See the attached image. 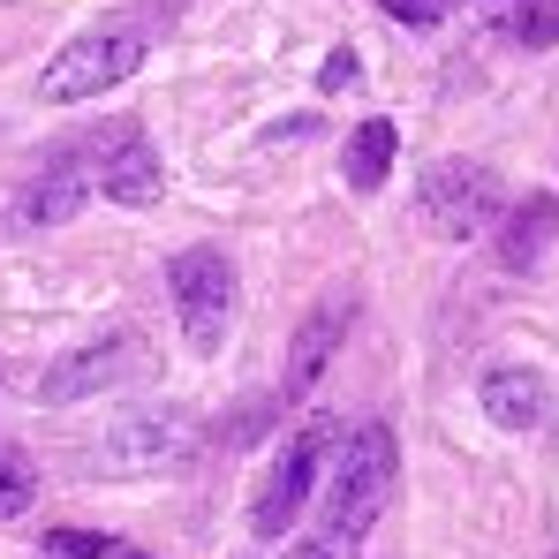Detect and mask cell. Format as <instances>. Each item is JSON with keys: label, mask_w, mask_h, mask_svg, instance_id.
Segmentation results:
<instances>
[{"label": "cell", "mask_w": 559, "mask_h": 559, "mask_svg": "<svg viewBox=\"0 0 559 559\" xmlns=\"http://www.w3.org/2000/svg\"><path fill=\"white\" fill-rule=\"evenodd\" d=\"M144 53H152V38H144L136 23H106V31H84V38H69V46L46 61V76H38V98H106L114 84H129V76L144 69Z\"/></svg>", "instance_id": "6da1fadb"}, {"label": "cell", "mask_w": 559, "mask_h": 559, "mask_svg": "<svg viewBox=\"0 0 559 559\" xmlns=\"http://www.w3.org/2000/svg\"><path fill=\"white\" fill-rule=\"evenodd\" d=\"M416 204H424V227H431L439 242H468V235L499 227L507 189H499V175H491L484 159H439V167H424Z\"/></svg>", "instance_id": "7a4b0ae2"}, {"label": "cell", "mask_w": 559, "mask_h": 559, "mask_svg": "<svg viewBox=\"0 0 559 559\" xmlns=\"http://www.w3.org/2000/svg\"><path fill=\"white\" fill-rule=\"evenodd\" d=\"M385 491H393V431H385V424H364V431L348 439V454L333 462V499H325V530H333L341 545H356V537H364V530L378 522Z\"/></svg>", "instance_id": "3957f363"}, {"label": "cell", "mask_w": 559, "mask_h": 559, "mask_svg": "<svg viewBox=\"0 0 559 559\" xmlns=\"http://www.w3.org/2000/svg\"><path fill=\"white\" fill-rule=\"evenodd\" d=\"M167 295H175L182 341L197 356H212V348L227 341V318H235V265H227L212 242H197V250H182V258L167 265Z\"/></svg>", "instance_id": "277c9868"}, {"label": "cell", "mask_w": 559, "mask_h": 559, "mask_svg": "<svg viewBox=\"0 0 559 559\" xmlns=\"http://www.w3.org/2000/svg\"><path fill=\"white\" fill-rule=\"evenodd\" d=\"M325 447H333V424L318 416V424H302V431L287 439V454L273 462L258 507H250V530H258L265 545H280V537L295 530V514H302V499H310V484H318V468H325Z\"/></svg>", "instance_id": "5b68a950"}, {"label": "cell", "mask_w": 559, "mask_h": 559, "mask_svg": "<svg viewBox=\"0 0 559 559\" xmlns=\"http://www.w3.org/2000/svg\"><path fill=\"white\" fill-rule=\"evenodd\" d=\"M98 152H106V136L69 144V152H61L38 182L15 197V219H23V227H61V219H76V212L98 197Z\"/></svg>", "instance_id": "8992f818"}, {"label": "cell", "mask_w": 559, "mask_h": 559, "mask_svg": "<svg viewBox=\"0 0 559 559\" xmlns=\"http://www.w3.org/2000/svg\"><path fill=\"white\" fill-rule=\"evenodd\" d=\"M348 318H356V295H325L310 318H302V333L287 341V371H280V408H295V401H310V385L325 378V364L341 356V333H348Z\"/></svg>", "instance_id": "52a82bcc"}, {"label": "cell", "mask_w": 559, "mask_h": 559, "mask_svg": "<svg viewBox=\"0 0 559 559\" xmlns=\"http://www.w3.org/2000/svg\"><path fill=\"white\" fill-rule=\"evenodd\" d=\"M129 364H136V333H106V341H84V348L53 356L46 378H38V393H46V401H92V393H106Z\"/></svg>", "instance_id": "ba28073f"}, {"label": "cell", "mask_w": 559, "mask_h": 559, "mask_svg": "<svg viewBox=\"0 0 559 559\" xmlns=\"http://www.w3.org/2000/svg\"><path fill=\"white\" fill-rule=\"evenodd\" d=\"M159 189H167V159L144 144L136 121H121L106 136V152H98V197H114V204H159Z\"/></svg>", "instance_id": "9c48e42d"}, {"label": "cell", "mask_w": 559, "mask_h": 559, "mask_svg": "<svg viewBox=\"0 0 559 559\" xmlns=\"http://www.w3.org/2000/svg\"><path fill=\"white\" fill-rule=\"evenodd\" d=\"M189 431L182 416H136V424H121L114 439H98V468H114V476H136V468H175L189 454Z\"/></svg>", "instance_id": "30bf717a"}, {"label": "cell", "mask_w": 559, "mask_h": 559, "mask_svg": "<svg viewBox=\"0 0 559 559\" xmlns=\"http://www.w3.org/2000/svg\"><path fill=\"white\" fill-rule=\"evenodd\" d=\"M476 401H484V416H491L499 431H537L545 408H552V385L537 371H522V364H499V371H484Z\"/></svg>", "instance_id": "8fae6325"}, {"label": "cell", "mask_w": 559, "mask_h": 559, "mask_svg": "<svg viewBox=\"0 0 559 559\" xmlns=\"http://www.w3.org/2000/svg\"><path fill=\"white\" fill-rule=\"evenodd\" d=\"M552 235H559V197H530V204H514L507 227H499V265H507V273H530V265L552 250Z\"/></svg>", "instance_id": "7c38bea8"}, {"label": "cell", "mask_w": 559, "mask_h": 559, "mask_svg": "<svg viewBox=\"0 0 559 559\" xmlns=\"http://www.w3.org/2000/svg\"><path fill=\"white\" fill-rule=\"evenodd\" d=\"M393 152H401V129H393L385 114H371V121L348 136V159H341L348 189H378L385 175H393Z\"/></svg>", "instance_id": "4fadbf2b"}, {"label": "cell", "mask_w": 559, "mask_h": 559, "mask_svg": "<svg viewBox=\"0 0 559 559\" xmlns=\"http://www.w3.org/2000/svg\"><path fill=\"white\" fill-rule=\"evenodd\" d=\"M31 507H38V468L15 447H0V522H23Z\"/></svg>", "instance_id": "5bb4252c"}, {"label": "cell", "mask_w": 559, "mask_h": 559, "mask_svg": "<svg viewBox=\"0 0 559 559\" xmlns=\"http://www.w3.org/2000/svg\"><path fill=\"white\" fill-rule=\"evenodd\" d=\"M507 38H514V46H530V53L559 46V0H514V15H507Z\"/></svg>", "instance_id": "9a60e30c"}, {"label": "cell", "mask_w": 559, "mask_h": 559, "mask_svg": "<svg viewBox=\"0 0 559 559\" xmlns=\"http://www.w3.org/2000/svg\"><path fill=\"white\" fill-rule=\"evenodd\" d=\"M273 416H280V401H250V408H242L235 424H219V447H250V439H258V431H265Z\"/></svg>", "instance_id": "2e32d148"}, {"label": "cell", "mask_w": 559, "mask_h": 559, "mask_svg": "<svg viewBox=\"0 0 559 559\" xmlns=\"http://www.w3.org/2000/svg\"><path fill=\"white\" fill-rule=\"evenodd\" d=\"M46 552L53 559H106V537H98V530H53Z\"/></svg>", "instance_id": "e0dca14e"}, {"label": "cell", "mask_w": 559, "mask_h": 559, "mask_svg": "<svg viewBox=\"0 0 559 559\" xmlns=\"http://www.w3.org/2000/svg\"><path fill=\"white\" fill-rule=\"evenodd\" d=\"M356 76H364V61H356V53H348V46H341V53H325V61H318V92H348V84H356Z\"/></svg>", "instance_id": "ac0fdd59"}, {"label": "cell", "mask_w": 559, "mask_h": 559, "mask_svg": "<svg viewBox=\"0 0 559 559\" xmlns=\"http://www.w3.org/2000/svg\"><path fill=\"white\" fill-rule=\"evenodd\" d=\"M393 23H447L454 15V0H378Z\"/></svg>", "instance_id": "d6986e66"}, {"label": "cell", "mask_w": 559, "mask_h": 559, "mask_svg": "<svg viewBox=\"0 0 559 559\" xmlns=\"http://www.w3.org/2000/svg\"><path fill=\"white\" fill-rule=\"evenodd\" d=\"M468 15H476L484 31H499V38H507V15H514V0H468Z\"/></svg>", "instance_id": "ffe728a7"}, {"label": "cell", "mask_w": 559, "mask_h": 559, "mask_svg": "<svg viewBox=\"0 0 559 559\" xmlns=\"http://www.w3.org/2000/svg\"><path fill=\"white\" fill-rule=\"evenodd\" d=\"M106 559H152V552H136V545H106Z\"/></svg>", "instance_id": "44dd1931"}]
</instances>
